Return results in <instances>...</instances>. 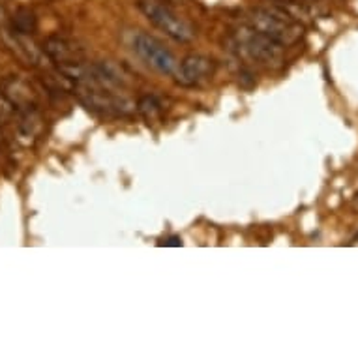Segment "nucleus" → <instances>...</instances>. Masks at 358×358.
Wrapping results in <instances>:
<instances>
[{
	"label": "nucleus",
	"mask_w": 358,
	"mask_h": 358,
	"mask_svg": "<svg viewBox=\"0 0 358 358\" xmlns=\"http://www.w3.org/2000/svg\"><path fill=\"white\" fill-rule=\"evenodd\" d=\"M216 73V62L205 55H189L178 64L175 77L186 87H199L205 85Z\"/></svg>",
	"instance_id": "39448f33"
},
{
	"label": "nucleus",
	"mask_w": 358,
	"mask_h": 358,
	"mask_svg": "<svg viewBox=\"0 0 358 358\" xmlns=\"http://www.w3.org/2000/svg\"><path fill=\"white\" fill-rule=\"evenodd\" d=\"M137 111L141 113L148 124L158 120L162 115V103L158 101L156 96H143L141 100L137 101Z\"/></svg>",
	"instance_id": "0eeeda50"
},
{
	"label": "nucleus",
	"mask_w": 358,
	"mask_h": 358,
	"mask_svg": "<svg viewBox=\"0 0 358 358\" xmlns=\"http://www.w3.org/2000/svg\"><path fill=\"white\" fill-rule=\"evenodd\" d=\"M131 49L148 68H152L154 71H158L162 76H175L176 70H178L180 62L176 60L175 55L171 53L158 38H154L147 32L134 34Z\"/></svg>",
	"instance_id": "20e7f679"
},
{
	"label": "nucleus",
	"mask_w": 358,
	"mask_h": 358,
	"mask_svg": "<svg viewBox=\"0 0 358 358\" xmlns=\"http://www.w3.org/2000/svg\"><path fill=\"white\" fill-rule=\"evenodd\" d=\"M246 24L278 41L283 48L296 43L304 34V27L283 6L253 8L248 12Z\"/></svg>",
	"instance_id": "f257e3e1"
},
{
	"label": "nucleus",
	"mask_w": 358,
	"mask_h": 358,
	"mask_svg": "<svg viewBox=\"0 0 358 358\" xmlns=\"http://www.w3.org/2000/svg\"><path fill=\"white\" fill-rule=\"evenodd\" d=\"M352 206H355V210L358 212V194L355 195V199H352Z\"/></svg>",
	"instance_id": "9b49d317"
},
{
	"label": "nucleus",
	"mask_w": 358,
	"mask_h": 358,
	"mask_svg": "<svg viewBox=\"0 0 358 358\" xmlns=\"http://www.w3.org/2000/svg\"><path fill=\"white\" fill-rule=\"evenodd\" d=\"M139 12L147 17L148 23H152L165 36L178 43H189L194 41L195 30L194 27L180 17L165 0H137Z\"/></svg>",
	"instance_id": "7ed1b4c3"
},
{
	"label": "nucleus",
	"mask_w": 358,
	"mask_h": 358,
	"mask_svg": "<svg viewBox=\"0 0 358 358\" xmlns=\"http://www.w3.org/2000/svg\"><path fill=\"white\" fill-rule=\"evenodd\" d=\"M43 53L59 64L76 62V60H81L83 57L81 49L64 38H49V40L43 41Z\"/></svg>",
	"instance_id": "423d86ee"
},
{
	"label": "nucleus",
	"mask_w": 358,
	"mask_h": 358,
	"mask_svg": "<svg viewBox=\"0 0 358 358\" xmlns=\"http://www.w3.org/2000/svg\"><path fill=\"white\" fill-rule=\"evenodd\" d=\"M165 246H182V241L178 238V236H173V238H167V242H162Z\"/></svg>",
	"instance_id": "9d476101"
},
{
	"label": "nucleus",
	"mask_w": 358,
	"mask_h": 358,
	"mask_svg": "<svg viewBox=\"0 0 358 358\" xmlns=\"http://www.w3.org/2000/svg\"><path fill=\"white\" fill-rule=\"evenodd\" d=\"M13 29L19 36H29L34 32L36 29V19L34 15L29 12V10H21L17 12V15L13 17Z\"/></svg>",
	"instance_id": "6e6552de"
},
{
	"label": "nucleus",
	"mask_w": 358,
	"mask_h": 358,
	"mask_svg": "<svg viewBox=\"0 0 358 358\" xmlns=\"http://www.w3.org/2000/svg\"><path fill=\"white\" fill-rule=\"evenodd\" d=\"M0 141H2V131H0Z\"/></svg>",
	"instance_id": "f8f14e48"
},
{
	"label": "nucleus",
	"mask_w": 358,
	"mask_h": 358,
	"mask_svg": "<svg viewBox=\"0 0 358 358\" xmlns=\"http://www.w3.org/2000/svg\"><path fill=\"white\" fill-rule=\"evenodd\" d=\"M13 113H15V107H13L12 101L4 96H0V122H8L13 117Z\"/></svg>",
	"instance_id": "1a4fd4ad"
},
{
	"label": "nucleus",
	"mask_w": 358,
	"mask_h": 358,
	"mask_svg": "<svg viewBox=\"0 0 358 358\" xmlns=\"http://www.w3.org/2000/svg\"><path fill=\"white\" fill-rule=\"evenodd\" d=\"M231 43L241 57L263 68H280L285 59L283 45L257 32L250 24H242L241 29H236L231 36Z\"/></svg>",
	"instance_id": "f03ea898"
}]
</instances>
